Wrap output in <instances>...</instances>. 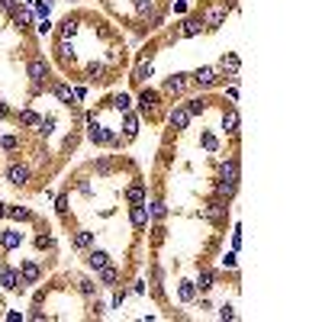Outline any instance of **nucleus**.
Segmentation results:
<instances>
[{"instance_id": "nucleus-26", "label": "nucleus", "mask_w": 322, "mask_h": 322, "mask_svg": "<svg viewBox=\"0 0 322 322\" xmlns=\"http://www.w3.org/2000/svg\"><path fill=\"white\" fill-rule=\"evenodd\" d=\"M10 20L23 29V26H29V23H33V13H29V10H13V13H10Z\"/></svg>"}, {"instance_id": "nucleus-30", "label": "nucleus", "mask_w": 322, "mask_h": 322, "mask_svg": "<svg viewBox=\"0 0 322 322\" xmlns=\"http://www.w3.org/2000/svg\"><path fill=\"white\" fill-rule=\"evenodd\" d=\"M145 78H151V61H148V65H145V61H142V65L135 68V74H132V81H135V84H142Z\"/></svg>"}, {"instance_id": "nucleus-13", "label": "nucleus", "mask_w": 322, "mask_h": 322, "mask_svg": "<svg viewBox=\"0 0 322 322\" xmlns=\"http://www.w3.org/2000/svg\"><path fill=\"white\" fill-rule=\"evenodd\" d=\"M71 245L78 251H87L90 245H94V232H87V229H78V232H74V239H71Z\"/></svg>"}, {"instance_id": "nucleus-16", "label": "nucleus", "mask_w": 322, "mask_h": 322, "mask_svg": "<svg viewBox=\"0 0 322 322\" xmlns=\"http://www.w3.org/2000/svg\"><path fill=\"white\" fill-rule=\"evenodd\" d=\"M74 36H78V23H74L71 17H68V20H65V23H61V26H58V39H68V42H71Z\"/></svg>"}, {"instance_id": "nucleus-41", "label": "nucleus", "mask_w": 322, "mask_h": 322, "mask_svg": "<svg viewBox=\"0 0 322 322\" xmlns=\"http://www.w3.org/2000/svg\"><path fill=\"white\" fill-rule=\"evenodd\" d=\"M7 116V106H4V100H0V119H4Z\"/></svg>"}, {"instance_id": "nucleus-31", "label": "nucleus", "mask_w": 322, "mask_h": 322, "mask_svg": "<svg viewBox=\"0 0 322 322\" xmlns=\"http://www.w3.org/2000/svg\"><path fill=\"white\" fill-rule=\"evenodd\" d=\"M113 106H116V110L119 113H129V106H132V100H129V97L126 94H116V97H113V100H110Z\"/></svg>"}, {"instance_id": "nucleus-22", "label": "nucleus", "mask_w": 322, "mask_h": 322, "mask_svg": "<svg viewBox=\"0 0 322 322\" xmlns=\"http://www.w3.org/2000/svg\"><path fill=\"white\" fill-rule=\"evenodd\" d=\"M139 103H142V110H145V113H148V110H155V106H158V94H155V90H142Z\"/></svg>"}, {"instance_id": "nucleus-27", "label": "nucleus", "mask_w": 322, "mask_h": 322, "mask_svg": "<svg viewBox=\"0 0 322 322\" xmlns=\"http://www.w3.org/2000/svg\"><path fill=\"white\" fill-rule=\"evenodd\" d=\"M235 187H239V184H229V181H216V194L222 197V200H229V197L235 194Z\"/></svg>"}, {"instance_id": "nucleus-24", "label": "nucleus", "mask_w": 322, "mask_h": 322, "mask_svg": "<svg viewBox=\"0 0 322 322\" xmlns=\"http://www.w3.org/2000/svg\"><path fill=\"white\" fill-rule=\"evenodd\" d=\"M122 129H126V135H135L139 132V116H135V113H126V116H122Z\"/></svg>"}, {"instance_id": "nucleus-25", "label": "nucleus", "mask_w": 322, "mask_h": 322, "mask_svg": "<svg viewBox=\"0 0 322 322\" xmlns=\"http://www.w3.org/2000/svg\"><path fill=\"white\" fill-rule=\"evenodd\" d=\"M7 216H13L17 222H29V219H33V213H29L26 206H10V210H7Z\"/></svg>"}, {"instance_id": "nucleus-1", "label": "nucleus", "mask_w": 322, "mask_h": 322, "mask_svg": "<svg viewBox=\"0 0 322 322\" xmlns=\"http://www.w3.org/2000/svg\"><path fill=\"white\" fill-rule=\"evenodd\" d=\"M219 81V68H197L194 74H190V84H197V87H213V84Z\"/></svg>"}, {"instance_id": "nucleus-35", "label": "nucleus", "mask_w": 322, "mask_h": 322, "mask_svg": "<svg viewBox=\"0 0 322 322\" xmlns=\"http://www.w3.org/2000/svg\"><path fill=\"white\" fill-rule=\"evenodd\" d=\"M151 216H155V219H165V216H168V206L161 203V200H155V203H151Z\"/></svg>"}, {"instance_id": "nucleus-43", "label": "nucleus", "mask_w": 322, "mask_h": 322, "mask_svg": "<svg viewBox=\"0 0 322 322\" xmlns=\"http://www.w3.org/2000/svg\"><path fill=\"white\" fill-rule=\"evenodd\" d=\"M0 267H4V251H0Z\"/></svg>"}, {"instance_id": "nucleus-15", "label": "nucleus", "mask_w": 322, "mask_h": 322, "mask_svg": "<svg viewBox=\"0 0 322 322\" xmlns=\"http://www.w3.org/2000/svg\"><path fill=\"white\" fill-rule=\"evenodd\" d=\"M52 94L58 97L61 103H68V106H74V90L68 87V84H52Z\"/></svg>"}, {"instance_id": "nucleus-38", "label": "nucleus", "mask_w": 322, "mask_h": 322, "mask_svg": "<svg viewBox=\"0 0 322 322\" xmlns=\"http://www.w3.org/2000/svg\"><path fill=\"white\" fill-rule=\"evenodd\" d=\"M0 10H7V13H13V10H17V0H0Z\"/></svg>"}, {"instance_id": "nucleus-5", "label": "nucleus", "mask_w": 322, "mask_h": 322, "mask_svg": "<svg viewBox=\"0 0 322 322\" xmlns=\"http://www.w3.org/2000/svg\"><path fill=\"white\" fill-rule=\"evenodd\" d=\"M39 277H42V267L36 264V261H23V264H20V280H23V287H26V283H39Z\"/></svg>"}, {"instance_id": "nucleus-37", "label": "nucleus", "mask_w": 322, "mask_h": 322, "mask_svg": "<svg viewBox=\"0 0 322 322\" xmlns=\"http://www.w3.org/2000/svg\"><path fill=\"white\" fill-rule=\"evenodd\" d=\"M36 245H39V248H55V242H52V235H39V239H36Z\"/></svg>"}, {"instance_id": "nucleus-8", "label": "nucleus", "mask_w": 322, "mask_h": 322, "mask_svg": "<svg viewBox=\"0 0 322 322\" xmlns=\"http://www.w3.org/2000/svg\"><path fill=\"white\" fill-rule=\"evenodd\" d=\"M129 222H132V226L142 232V229L148 226V210H145L142 203H132V210H129Z\"/></svg>"}, {"instance_id": "nucleus-42", "label": "nucleus", "mask_w": 322, "mask_h": 322, "mask_svg": "<svg viewBox=\"0 0 322 322\" xmlns=\"http://www.w3.org/2000/svg\"><path fill=\"white\" fill-rule=\"evenodd\" d=\"M4 216H7V206H4V203H0V219H4Z\"/></svg>"}, {"instance_id": "nucleus-3", "label": "nucleus", "mask_w": 322, "mask_h": 322, "mask_svg": "<svg viewBox=\"0 0 322 322\" xmlns=\"http://www.w3.org/2000/svg\"><path fill=\"white\" fill-rule=\"evenodd\" d=\"M26 74L33 78V84H42V81H45V74H49V65H45V58H42V55L29 58V65H26Z\"/></svg>"}, {"instance_id": "nucleus-28", "label": "nucleus", "mask_w": 322, "mask_h": 322, "mask_svg": "<svg viewBox=\"0 0 322 322\" xmlns=\"http://www.w3.org/2000/svg\"><path fill=\"white\" fill-rule=\"evenodd\" d=\"M216 277H213V271H200V277H197V290H210Z\"/></svg>"}, {"instance_id": "nucleus-21", "label": "nucleus", "mask_w": 322, "mask_h": 322, "mask_svg": "<svg viewBox=\"0 0 322 322\" xmlns=\"http://www.w3.org/2000/svg\"><path fill=\"white\" fill-rule=\"evenodd\" d=\"M87 264H90V267H103V264H110V255L100 251V248H94V251L87 255Z\"/></svg>"}, {"instance_id": "nucleus-36", "label": "nucleus", "mask_w": 322, "mask_h": 322, "mask_svg": "<svg viewBox=\"0 0 322 322\" xmlns=\"http://www.w3.org/2000/svg\"><path fill=\"white\" fill-rule=\"evenodd\" d=\"M0 145H4L7 151H13V148L20 145V139H17V135H4V139H0Z\"/></svg>"}, {"instance_id": "nucleus-33", "label": "nucleus", "mask_w": 322, "mask_h": 322, "mask_svg": "<svg viewBox=\"0 0 322 322\" xmlns=\"http://www.w3.org/2000/svg\"><path fill=\"white\" fill-rule=\"evenodd\" d=\"M94 171L100 174V178H110V174H113V165H110V161L103 158V161H97V165H94Z\"/></svg>"}, {"instance_id": "nucleus-40", "label": "nucleus", "mask_w": 322, "mask_h": 322, "mask_svg": "<svg viewBox=\"0 0 322 322\" xmlns=\"http://www.w3.org/2000/svg\"><path fill=\"white\" fill-rule=\"evenodd\" d=\"M58 213H68V194L58 197Z\"/></svg>"}, {"instance_id": "nucleus-4", "label": "nucleus", "mask_w": 322, "mask_h": 322, "mask_svg": "<svg viewBox=\"0 0 322 322\" xmlns=\"http://www.w3.org/2000/svg\"><path fill=\"white\" fill-rule=\"evenodd\" d=\"M187 84H190V74H171V78L165 81V94L181 97L184 90H187Z\"/></svg>"}, {"instance_id": "nucleus-6", "label": "nucleus", "mask_w": 322, "mask_h": 322, "mask_svg": "<svg viewBox=\"0 0 322 322\" xmlns=\"http://www.w3.org/2000/svg\"><path fill=\"white\" fill-rule=\"evenodd\" d=\"M219 181H229V184H239V158H229L219 165Z\"/></svg>"}, {"instance_id": "nucleus-14", "label": "nucleus", "mask_w": 322, "mask_h": 322, "mask_svg": "<svg viewBox=\"0 0 322 322\" xmlns=\"http://www.w3.org/2000/svg\"><path fill=\"white\" fill-rule=\"evenodd\" d=\"M87 129H90L87 135H90V142H94V145H110V135L113 132H106V129L97 126V122H94V126H87Z\"/></svg>"}, {"instance_id": "nucleus-34", "label": "nucleus", "mask_w": 322, "mask_h": 322, "mask_svg": "<svg viewBox=\"0 0 322 322\" xmlns=\"http://www.w3.org/2000/svg\"><path fill=\"white\" fill-rule=\"evenodd\" d=\"M203 110H206V100H190V103H187V113H190V116H200Z\"/></svg>"}, {"instance_id": "nucleus-17", "label": "nucleus", "mask_w": 322, "mask_h": 322, "mask_svg": "<svg viewBox=\"0 0 322 322\" xmlns=\"http://www.w3.org/2000/svg\"><path fill=\"white\" fill-rule=\"evenodd\" d=\"M222 129H226L229 135H235V132H239V113H235V110H229L226 116H222Z\"/></svg>"}, {"instance_id": "nucleus-19", "label": "nucleus", "mask_w": 322, "mask_h": 322, "mask_svg": "<svg viewBox=\"0 0 322 322\" xmlns=\"http://www.w3.org/2000/svg\"><path fill=\"white\" fill-rule=\"evenodd\" d=\"M178 296L184 303H194V296H197V283H190V280H184L181 287H178Z\"/></svg>"}, {"instance_id": "nucleus-23", "label": "nucleus", "mask_w": 322, "mask_h": 322, "mask_svg": "<svg viewBox=\"0 0 322 322\" xmlns=\"http://www.w3.org/2000/svg\"><path fill=\"white\" fill-rule=\"evenodd\" d=\"M219 68H222V71H229V74H235V71H239V55H232V52H229V55H222Z\"/></svg>"}, {"instance_id": "nucleus-9", "label": "nucleus", "mask_w": 322, "mask_h": 322, "mask_svg": "<svg viewBox=\"0 0 322 322\" xmlns=\"http://www.w3.org/2000/svg\"><path fill=\"white\" fill-rule=\"evenodd\" d=\"M84 81H100V84H110V78H106V71H103L100 61H90V65L84 68Z\"/></svg>"}, {"instance_id": "nucleus-11", "label": "nucleus", "mask_w": 322, "mask_h": 322, "mask_svg": "<svg viewBox=\"0 0 322 322\" xmlns=\"http://www.w3.org/2000/svg\"><path fill=\"white\" fill-rule=\"evenodd\" d=\"M97 271H100V274H97V280H100L103 287H116V280H119V271H116L113 264H103V267H97Z\"/></svg>"}, {"instance_id": "nucleus-7", "label": "nucleus", "mask_w": 322, "mask_h": 322, "mask_svg": "<svg viewBox=\"0 0 322 322\" xmlns=\"http://www.w3.org/2000/svg\"><path fill=\"white\" fill-rule=\"evenodd\" d=\"M190 113H187V106H174L171 110V116H168V122H171V129H187L190 126Z\"/></svg>"}, {"instance_id": "nucleus-10", "label": "nucleus", "mask_w": 322, "mask_h": 322, "mask_svg": "<svg viewBox=\"0 0 322 322\" xmlns=\"http://www.w3.org/2000/svg\"><path fill=\"white\" fill-rule=\"evenodd\" d=\"M0 283H4L7 290H20V287H23L20 271H13V267H0Z\"/></svg>"}, {"instance_id": "nucleus-39", "label": "nucleus", "mask_w": 322, "mask_h": 322, "mask_svg": "<svg viewBox=\"0 0 322 322\" xmlns=\"http://www.w3.org/2000/svg\"><path fill=\"white\" fill-rule=\"evenodd\" d=\"M219 316H222V319H235V309H232V306H222Z\"/></svg>"}, {"instance_id": "nucleus-29", "label": "nucleus", "mask_w": 322, "mask_h": 322, "mask_svg": "<svg viewBox=\"0 0 322 322\" xmlns=\"http://www.w3.org/2000/svg\"><path fill=\"white\" fill-rule=\"evenodd\" d=\"M17 119H20V126H39V113H33V110H23Z\"/></svg>"}, {"instance_id": "nucleus-20", "label": "nucleus", "mask_w": 322, "mask_h": 322, "mask_svg": "<svg viewBox=\"0 0 322 322\" xmlns=\"http://www.w3.org/2000/svg\"><path fill=\"white\" fill-rule=\"evenodd\" d=\"M126 200H129V203H142V200H145V184H142V181L132 184V187L126 190Z\"/></svg>"}, {"instance_id": "nucleus-2", "label": "nucleus", "mask_w": 322, "mask_h": 322, "mask_svg": "<svg viewBox=\"0 0 322 322\" xmlns=\"http://www.w3.org/2000/svg\"><path fill=\"white\" fill-rule=\"evenodd\" d=\"M200 29H203V20L200 17H190V20H184L181 26L171 33V39H187V36H197Z\"/></svg>"}, {"instance_id": "nucleus-12", "label": "nucleus", "mask_w": 322, "mask_h": 322, "mask_svg": "<svg viewBox=\"0 0 322 322\" xmlns=\"http://www.w3.org/2000/svg\"><path fill=\"white\" fill-rule=\"evenodd\" d=\"M7 178H10V184H13V187H23V184L29 181V168H26V165H13Z\"/></svg>"}, {"instance_id": "nucleus-18", "label": "nucleus", "mask_w": 322, "mask_h": 322, "mask_svg": "<svg viewBox=\"0 0 322 322\" xmlns=\"http://www.w3.org/2000/svg\"><path fill=\"white\" fill-rule=\"evenodd\" d=\"M20 239H23V235H20V232H13V229H10V232H4V235H0V248H4V251L17 248V245H20Z\"/></svg>"}, {"instance_id": "nucleus-32", "label": "nucleus", "mask_w": 322, "mask_h": 322, "mask_svg": "<svg viewBox=\"0 0 322 322\" xmlns=\"http://www.w3.org/2000/svg\"><path fill=\"white\" fill-rule=\"evenodd\" d=\"M78 290L84 296H94L97 293V287H94V280H87V277H78Z\"/></svg>"}]
</instances>
